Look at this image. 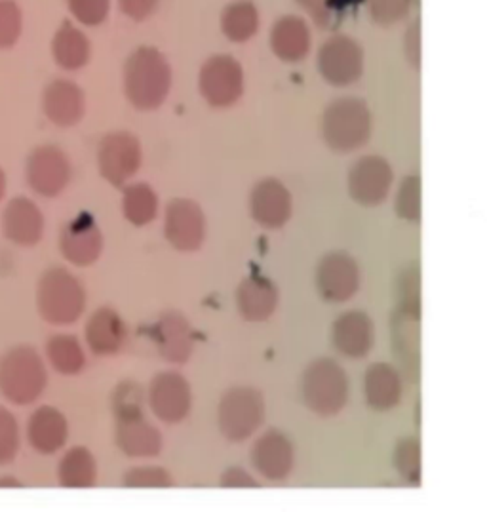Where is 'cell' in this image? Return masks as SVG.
<instances>
[{"instance_id": "obj_1", "label": "cell", "mask_w": 487, "mask_h": 512, "mask_svg": "<svg viewBox=\"0 0 487 512\" xmlns=\"http://www.w3.org/2000/svg\"><path fill=\"white\" fill-rule=\"evenodd\" d=\"M172 67L153 46H141L124 65V92L139 111L158 109L170 94Z\"/></svg>"}, {"instance_id": "obj_2", "label": "cell", "mask_w": 487, "mask_h": 512, "mask_svg": "<svg viewBox=\"0 0 487 512\" xmlns=\"http://www.w3.org/2000/svg\"><path fill=\"white\" fill-rule=\"evenodd\" d=\"M48 387V368L31 345H16L0 356V394L14 406H31Z\"/></svg>"}, {"instance_id": "obj_3", "label": "cell", "mask_w": 487, "mask_h": 512, "mask_svg": "<svg viewBox=\"0 0 487 512\" xmlns=\"http://www.w3.org/2000/svg\"><path fill=\"white\" fill-rule=\"evenodd\" d=\"M86 309V292L77 276L63 267L44 271L37 284V311L52 326L75 324Z\"/></svg>"}, {"instance_id": "obj_4", "label": "cell", "mask_w": 487, "mask_h": 512, "mask_svg": "<svg viewBox=\"0 0 487 512\" xmlns=\"http://www.w3.org/2000/svg\"><path fill=\"white\" fill-rule=\"evenodd\" d=\"M113 408L117 415L118 448L132 457L158 453L162 438L143 417L141 391L132 383H122L113 396Z\"/></svg>"}, {"instance_id": "obj_5", "label": "cell", "mask_w": 487, "mask_h": 512, "mask_svg": "<svg viewBox=\"0 0 487 512\" xmlns=\"http://www.w3.org/2000/svg\"><path fill=\"white\" fill-rule=\"evenodd\" d=\"M371 115L362 99L341 98L333 101L322 117V136L335 153H351L368 143Z\"/></svg>"}, {"instance_id": "obj_6", "label": "cell", "mask_w": 487, "mask_h": 512, "mask_svg": "<svg viewBox=\"0 0 487 512\" xmlns=\"http://www.w3.org/2000/svg\"><path fill=\"white\" fill-rule=\"evenodd\" d=\"M347 396V375L333 360L322 358L311 364L303 375V400L314 414H339L347 402Z\"/></svg>"}, {"instance_id": "obj_7", "label": "cell", "mask_w": 487, "mask_h": 512, "mask_svg": "<svg viewBox=\"0 0 487 512\" xmlns=\"http://www.w3.org/2000/svg\"><path fill=\"white\" fill-rule=\"evenodd\" d=\"M25 181L39 197H59L71 183V160L58 145H40L27 157Z\"/></svg>"}, {"instance_id": "obj_8", "label": "cell", "mask_w": 487, "mask_h": 512, "mask_svg": "<svg viewBox=\"0 0 487 512\" xmlns=\"http://www.w3.org/2000/svg\"><path fill=\"white\" fill-rule=\"evenodd\" d=\"M198 88L212 107H231L244 94V69L233 56H214L202 65Z\"/></svg>"}, {"instance_id": "obj_9", "label": "cell", "mask_w": 487, "mask_h": 512, "mask_svg": "<svg viewBox=\"0 0 487 512\" xmlns=\"http://www.w3.org/2000/svg\"><path fill=\"white\" fill-rule=\"evenodd\" d=\"M263 417V398L257 391L248 387H238L229 391L223 396L219 406L221 431L234 442L254 434L257 427L263 423Z\"/></svg>"}, {"instance_id": "obj_10", "label": "cell", "mask_w": 487, "mask_h": 512, "mask_svg": "<svg viewBox=\"0 0 487 512\" xmlns=\"http://www.w3.org/2000/svg\"><path fill=\"white\" fill-rule=\"evenodd\" d=\"M364 50L347 35H335L318 52V71L333 86H349L364 73Z\"/></svg>"}, {"instance_id": "obj_11", "label": "cell", "mask_w": 487, "mask_h": 512, "mask_svg": "<svg viewBox=\"0 0 487 512\" xmlns=\"http://www.w3.org/2000/svg\"><path fill=\"white\" fill-rule=\"evenodd\" d=\"M101 176L115 187H124L141 166V145L128 132H113L101 139L98 147Z\"/></svg>"}, {"instance_id": "obj_12", "label": "cell", "mask_w": 487, "mask_h": 512, "mask_svg": "<svg viewBox=\"0 0 487 512\" xmlns=\"http://www.w3.org/2000/svg\"><path fill=\"white\" fill-rule=\"evenodd\" d=\"M2 237L20 248H35L44 237L46 219L31 198H12L0 216Z\"/></svg>"}, {"instance_id": "obj_13", "label": "cell", "mask_w": 487, "mask_h": 512, "mask_svg": "<svg viewBox=\"0 0 487 512\" xmlns=\"http://www.w3.org/2000/svg\"><path fill=\"white\" fill-rule=\"evenodd\" d=\"M103 250V237L96 219L88 212L73 217L59 235V252L77 267H90L98 261Z\"/></svg>"}, {"instance_id": "obj_14", "label": "cell", "mask_w": 487, "mask_h": 512, "mask_svg": "<svg viewBox=\"0 0 487 512\" xmlns=\"http://www.w3.org/2000/svg\"><path fill=\"white\" fill-rule=\"evenodd\" d=\"M392 179V168L385 158H360L349 174V193L362 206H377L389 197Z\"/></svg>"}, {"instance_id": "obj_15", "label": "cell", "mask_w": 487, "mask_h": 512, "mask_svg": "<svg viewBox=\"0 0 487 512\" xmlns=\"http://www.w3.org/2000/svg\"><path fill=\"white\" fill-rule=\"evenodd\" d=\"M42 111L46 119L59 128L77 126L86 113L82 88L73 80H52L42 92Z\"/></svg>"}, {"instance_id": "obj_16", "label": "cell", "mask_w": 487, "mask_h": 512, "mask_svg": "<svg viewBox=\"0 0 487 512\" xmlns=\"http://www.w3.org/2000/svg\"><path fill=\"white\" fill-rule=\"evenodd\" d=\"M204 214L200 206L187 200L177 198L166 210V238L176 246L177 250L191 252L200 248L204 240Z\"/></svg>"}, {"instance_id": "obj_17", "label": "cell", "mask_w": 487, "mask_h": 512, "mask_svg": "<svg viewBox=\"0 0 487 512\" xmlns=\"http://www.w3.org/2000/svg\"><path fill=\"white\" fill-rule=\"evenodd\" d=\"M69 438L67 417L52 406H40L27 421V442L40 455L58 453Z\"/></svg>"}, {"instance_id": "obj_18", "label": "cell", "mask_w": 487, "mask_h": 512, "mask_svg": "<svg viewBox=\"0 0 487 512\" xmlns=\"http://www.w3.org/2000/svg\"><path fill=\"white\" fill-rule=\"evenodd\" d=\"M318 292L330 301H347L358 290V267L347 254L324 257L318 265Z\"/></svg>"}, {"instance_id": "obj_19", "label": "cell", "mask_w": 487, "mask_h": 512, "mask_svg": "<svg viewBox=\"0 0 487 512\" xmlns=\"http://www.w3.org/2000/svg\"><path fill=\"white\" fill-rule=\"evenodd\" d=\"M151 408L166 423L185 419L191 408V391L185 377L160 374L151 385Z\"/></svg>"}, {"instance_id": "obj_20", "label": "cell", "mask_w": 487, "mask_h": 512, "mask_svg": "<svg viewBox=\"0 0 487 512\" xmlns=\"http://www.w3.org/2000/svg\"><path fill=\"white\" fill-rule=\"evenodd\" d=\"M252 216L269 229L282 227L292 217V195L278 179H265L252 193Z\"/></svg>"}, {"instance_id": "obj_21", "label": "cell", "mask_w": 487, "mask_h": 512, "mask_svg": "<svg viewBox=\"0 0 487 512\" xmlns=\"http://www.w3.org/2000/svg\"><path fill=\"white\" fill-rule=\"evenodd\" d=\"M311 31L305 20L284 16L271 29V50L278 60L299 63L311 52Z\"/></svg>"}, {"instance_id": "obj_22", "label": "cell", "mask_w": 487, "mask_h": 512, "mask_svg": "<svg viewBox=\"0 0 487 512\" xmlns=\"http://www.w3.org/2000/svg\"><path fill=\"white\" fill-rule=\"evenodd\" d=\"M255 469L271 480L286 478L293 465L290 440L278 431H269L255 442L252 452Z\"/></svg>"}, {"instance_id": "obj_23", "label": "cell", "mask_w": 487, "mask_h": 512, "mask_svg": "<svg viewBox=\"0 0 487 512\" xmlns=\"http://www.w3.org/2000/svg\"><path fill=\"white\" fill-rule=\"evenodd\" d=\"M373 343V326L370 316L352 311L333 324V345L343 355L360 358L370 353Z\"/></svg>"}, {"instance_id": "obj_24", "label": "cell", "mask_w": 487, "mask_h": 512, "mask_svg": "<svg viewBox=\"0 0 487 512\" xmlns=\"http://www.w3.org/2000/svg\"><path fill=\"white\" fill-rule=\"evenodd\" d=\"M84 335L94 355H115L124 343L126 328L122 318L115 311L98 309L94 315L90 316Z\"/></svg>"}, {"instance_id": "obj_25", "label": "cell", "mask_w": 487, "mask_h": 512, "mask_svg": "<svg viewBox=\"0 0 487 512\" xmlns=\"http://www.w3.org/2000/svg\"><path fill=\"white\" fill-rule=\"evenodd\" d=\"M52 56L63 71H78L92 58V42L73 23L65 21L52 40Z\"/></svg>"}, {"instance_id": "obj_26", "label": "cell", "mask_w": 487, "mask_h": 512, "mask_svg": "<svg viewBox=\"0 0 487 512\" xmlns=\"http://www.w3.org/2000/svg\"><path fill=\"white\" fill-rule=\"evenodd\" d=\"M276 286L267 278L252 276L238 288V309L248 320H265L276 309Z\"/></svg>"}, {"instance_id": "obj_27", "label": "cell", "mask_w": 487, "mask_h": 512, "mask_svg": "<svg viewBox=\"0 0 487 512\" xmlns=\"http://www.w3.org/2000/svg\"><path fill=\"white\" fill-rule=\"evenodd\" d=\"M155 339L158 341L160 355L166 360L185 362L191 355L193 339L183 316L176 313L162 316L156 326Z\"/></svg>"}, {"instance_id": "obj_28", "label": "cell", "mask_w": 487, "mask_h": 512, "mask_svg": "<svg viewBox=\"0 0 487 512\" xmlns=\"http://www.w3.org/2000/svg\"><path fill=\"white\" fill-rule=\"evenodd\" d=\"M58 482L63 488H92L98 482V465L90 450L77 446L61 457L58 465Z\"/></svg>"}, {"instance_id": "obj_29", "label": "cell", "mask_w": 487, "mask_h": 512, "mask_svg": "<svg viewBox=\"0 0 487 512\" xmlns=\"http://www.w3.org/2000/svg\"><path fill=\"white\" fill-rule=\"evenodd\" d=\"M364 393L375 410H390L400 402V375L387 364H375L364 377Z\"/></svg>"}, {"instance_id": "obj_30", "label": "cell", "mask_w": 487, "mask_h": 512, "mask_svg": "<svg viewBox=\"0 0 487 512\" xmlns=\"http://www.w3.org/2000/svg\"><path fill=\"white\" fill-rule=\"evenodd\" d=\"M259 10L252 0H236L221 14V31L233 42H248L259 31Z\"/></svg>"}, {"instance_id": "obj_31", "label": "cell", "mask_w": 487, "mask_h": 512, "mask_svg": "<svg viewBox=\"0 0 487 512\" xmlns=\"http://www.w3.org/2000/svg\"><path fill=\"white\" fill-rule=\"evenodd\" d=\"M46 360L61 375H77L86 366V355L75 335H52L46 343Z\"/></svg>"}, {"instance_id": "obj_32", "label": "cell", "mask_w": 487, "mask_h": 512, "mask_svg": "<svg viewBox=\"0 0 487 512\" xmlns=\"http://www.w3.org/2000/svg\"><path fill=\"white\" fill-rule=\"evenodd\" d=\"M158 210L156 193L147 183L126 185L122 198V212L134 225H147L153 221Z\"/></svg>"}, {"instance_id": "obj_33", "label": "cell", "mask_w": 487, "mask_h": 512, "mask_svg": "<svg viewBox=\"0 0 487 512\" xmlns=\"http://www.w3.org/2000/svg\"><path fill=\"white\" fill-rule=\"evenodd\" d=\"M20 450V421L6 406H0V467L12 465Z\"/></svg>"}, {"instance_id": "obj_34", "label": "cell", "mask_w": 487, "mask_h": 512, "mask_svg": "<svg viewBox=\"0 0 487 512\" xmlns=\"http://www.w3.org/2000/svg\"><path fill=\"white\" fill-rule=\"evenodd\" d=\"M23 33V12L16 0H0V50H10Z\"/></svg>"}, {"instance_id": "obj_35", "label": "cell", "mask_w": 487, "mask_h": 512, "mask_svg": "<svg viewBox=\"0 0 487 512\" xmlns=\"http://www.w3.org/2000/svg\"><path fill=\"white\" fill-rule=\"evenodd\" d=\"M67 6L71 16L86 27H98L111 12V0H67Z\"/></svg>"}, {"instance_id": "obj_36", "label": "cell", "mask_w": 487, "mask_h": 512, "mask_svg": "<svg viewBox=\"0 0 487 512\" xmlns=\"http://www.w3.org/2000/svg\"><path fill=\"white\" fill-rule=\"evenodd\" d=\"M370 16L379 25H394L410 14L413 0H364Z\"/></svg>"}, {"instance_id": "obj_37", "label": "cell", "mask_w": 487, "mask_h": 512, "mask_svg": "<svg viewBox=\"0 0 487 512\" xmlns=\"http://www.w3.org/2000/svg\"><path fill=\"white\" fill-rule=\"evenodd\" d=\"M398 216L410 221H417L421 217V179L417 176L404 179L398 198H396Z\"/></svg>"}, {"instance_id": "obj_38", "label": "cell", "mask_w": 487, "mask_h": 512, "mask_svg": "<svg viewBox=\"0 0 487 512\" xmlns=\"http://www.w3.org/2000/svg\"><path fill=\"white\" fill-rule=\"evenodd\" d=\"M421 452L417 440H406L398 446L394 463L400 469V474L410 482V484H419V471H421Z\"/></svg>"}, {"instance_id": "obj_39", "label": "cell", "mask_w": 487, "mask_h": 512, "mask_svg": "<svg viewBox=\"0 0 487 512\" xmlns=\"http://www.w3.org/2000/svg\"><path fill=\"white\" fill-rule=\"evenodd\" d=\"M124 484L130 486V488H164V486H170L172 480H170V474L162 469H156V467H145V469H134L130 473L126 474L124 478Z\"/></svg>"}, {"instance_id": "obj_40", "label": "cell", "mask_w": 487, "mask_h": 512, "mask_svg": "<svg viewBox=\"0 0 487 512\" xmlns=\"http://www.w3.org/2000/svg\"><path fill=\"white\" fill-rule=\"evenodd\" d=\"M156 4L158 0H118L120 10L134 21L147 20L149 16H153Z\"/></svg>"}, {"instance_id": "obj_41", "label": "cell", "mask_w": 487, "mask_h": 512, "mask_svg": "<svg viewBox=\"0 0 487 512\" xmlns=\"http://www.w3.org/2000/svg\"><path fill=\"white\" fill-rule=\"evenodd\" d=\"M301 8H305L320 27H330V6L332 0H297Z\"/></svg>"}, {"instance_id": "obj_42", "label": "cell", "mask_w": 487, "mask_h": 512, "mask_svg": "<svg viewBox=\"0 0 487 512\" xmlns=\"http://www.w3.org/2000/svg\"><path fill=\"white\" fill-rule=\"evenodd\" d=\"M406 52H408V60L413 63V67L419 69V65H421V23L419 21H415L408 29Z\"/></svg>"}, {"instance_id": "obj_43", "label": "cell", "mask_w": 487, "mask_h": 512, "mask_svg": "<svg viewBox=\"0 0 487 512\" xmlns=\"http://www.w3.org/2000/svg\"><path fill=\"white\" fill-rule=\"evenodd\" d=\"M221 484H223V486H229V488H246V486L254 488V486H257L255 480H252L248 474L244 473V471H240V469L227 471L225 476H223V480H221Z\"/></svg>"}, {"instance_id": "obj_44", "label": "cell", "mask_w": 487, "mask_h": 512, "mask_svg": "<svg viewBox=\"0 0 487 512\" xmlns=\"http://www.w3.org/2000/svg\"><path fill=\"white\" fill-rule=\"evenodd\" d=\"M0 488H23V482L16 476H0Z\"/></svg>"}, {"instance_id": "obj_45", "label": "cell", "mask_w": 487, "mask_h": 512, "mask_svg": "<svg viewBox=\"0 0 487 512\" xmlns=\"http://www.w3.org/2000/svg\"><path fill=\"white\" fill-rule=\"evenodd\" d=\"M6 191H8V179H6V174H4V170L0 166V202L6 197Z\"/></svg>"}]
</instances>
